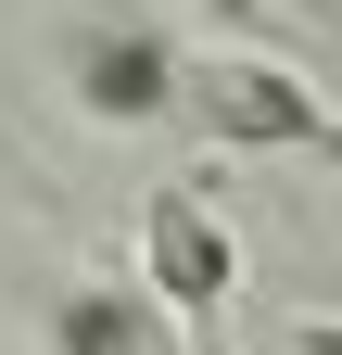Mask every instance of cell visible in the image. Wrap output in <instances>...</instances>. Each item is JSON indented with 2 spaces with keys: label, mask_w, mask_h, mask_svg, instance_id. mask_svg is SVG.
I'll use <instances>...</instances> for the list:
<instances>
[{
  "label": "cell",
  "mask_w": 342,
  "mask_h": 355,
  "mask_svg": "<svg viewBox=\"0 0 342 355\" xmlns=\"http://www.w3.org/2000/svg\"><path fill=\"white\" fill-rule=\"evenodd\" d=\"M165 114H178L190 140H216V153H291V165L330 153L317 76H291L279 51H178V102Z\"/></svg>",
  "instance_id": "cell-1"
},
{
  "label": "cell",
  "mask_w": 342,
  "mask_h": 355,
  "mask_svg": "<svg viewBox=\"0 0 342 355\" xmlns=\"http://www.w3.org/2000/svg\"><path fill=\"white\" fill-rule=\"evenodd\" d=\"M140 292H152V318H190V330H216L241 304V241L216 229L203 191H152V216H140Z\"/></svg>",
  "instance_id": "cell-2"
},
{
  "label": "cell",
  "mask_w": 342,
  "mask_h": 355,
  "mask_svg": "<svg viewBox=\"0 0 342 355\" xmlns=\"http://www.w3.org/2000/svg\"><path fill=\"white\" fill-rule=\"evenodd\" d=\"M64 89H76V114H102V127H165V102H178V51H165L152 26H76L64 38Z\"/></svg>",
  "instance_id": "cell-3"
},
{
  "label": "cell",
  "mask_w": 342,
  "mask_h": 355,
  "mask_svg": "<svg viewBox=\"0 0 342 355\" xmlns=\"http://www.w3.org/2000/svg\"><path fill=\"white\" fill-rule=\"evenodd\" d=\"M51 355H165V318H152V292H64Z\"/></svg>",
  "instance_id": "cell-4"
}]
</instances>
